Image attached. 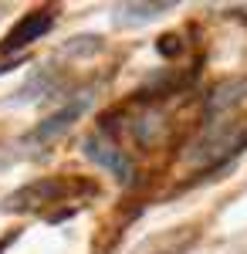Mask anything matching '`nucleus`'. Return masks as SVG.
I'll return each mask as SVG.
<instances>
[{"label": "nucleus", "instance_id": "f257e3e1", "mask_svg": "<svg viewBox=\"0 0 247 254\" xmlns=\"http://www.w3.org/2000/svg\"><path fill=\"white\" fill-rule=\"evenodd\" d=\"M51 27H55V14H51V10H31V14H24V17L7 31L0 51H20V48L34 44L38 38H44Z\"/></svg>", "mask_w": 247, "mask_h": 254}, {"label": "nucleus", "instance_id": "f03ea898", "mask_svg": "<svg viewBox=\"0 0 247 254\" xmlns=\"http://www.w3.org/2000/svg\"><path fill=\"white\" fill-rule=\"evenodd\" d=\"M85 153L95 159L98 166H105V170H112L119 180H129V163H125V156L115 149L112 142H102L98 136H92V139H85Z\"/></svg>", "mask_w": 247, "mask_h": 254}, {"label": "nucleus", "instance_id": "7ed1b4c3", "mask_svg": "<svg viewBox=\"0 0 247 254\" xmlns=\"http://www.w3.org/2000/svg\"><path fill=\"white\" fill-rule=\"evenodd\" d=\"M81 112H85V105H81V102H75V105H68V109L55 112L48 122H41L38 129H34V139H51V136H58V132H64V129H68Z\"/></svg>", "mask_w": 247, "mask_h": 254}, {"label": "nucleus", "instance_id": "20e7f679", "mask_svg": "<svg viewBox=\"0 0 247 254\" xmlns=\"http://www.w3.org/2000/svg\"><path fill=\"white\" fill-rule=\"evenodd\" d=\"M163 10H166V3H125V7H122V17L149 20V17H159Z\"/></svg>", "mask_w": 247, "mask_h": 254}, {"label": "nucleus", "instance_id": "39448f33", "mask_svg": "<svg viewBox=\"0 0 247 254\" xmlns=\"http://www.w3.org/2000/svg\"><path fill=\"white\" fill-rule=\"evenodd\" d=\"M7 68H14V64H7V61H3V64H0V75H3V71H7Z\"/></svg>", "mask_w": 247, "mask_h": 254}]
</instances>
